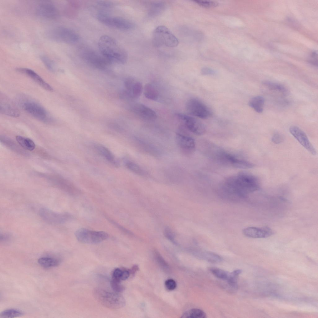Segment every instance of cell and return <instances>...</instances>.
I'll return each mask as SVG.
<instances>
[{"instance_id":"f35d334b","label":"cell","mask_w":318,"mask_h":318,"mask_svg":"<svg viewBox=\"0 0 318 318\" xmlns=\"http://www.w3.org/2000/svg\"><path fill=\"white\" fill-rule=\"evenodd\" d=\"M109 220H110L111 223H112L115 226L117 227L119 229L121 230L123 232L129 235L132 234V233L129 231L127 229H125L115 221H114L112 220H111V219H109Z\"/></svg>"},{"instance_id":"b9f144b4","label":"cell","mask_w":318,"mask_h":318,"mask_svg":"<svg viewBox=\"0 0 318 318\" xmlns=\"http://www.w3.org/2000/svg\"><path fill=\"white\" fill-rule=\"evenodd\" d=\"M98 4L100 6L106 7H109L112 5L111 3L105 1H100L98 3Z\"/></svg>"},{"instance_id":"603a6c76","label":"cell","mask_w":318,"mask_h":318,"mask_svg":"<svg viewBox=\"0 0 318 318\" xmlns=\"http://www.w3.org/2000/svg\"><path fill=\"white\" fill-rule=\"evenodd\" d=\"M143 91L144 96L147 98L152 101H156L158 99V92L152 84L149 83L146 84Z\"/></svg>"},{"instance_id":"d6a6232c","label":"cell","mask_w":318,"mask_h":318,"mask_svg":"<svg viewBox=\"0 0 318 318\" xmlns=\"http://www.w3.org/2000/svg\"><path fill=\"white\" fill-rule=\"evenodd\" d=\"M41 60L46 67L52 71H54L56 67L53 62L48 57L46 56H42L41 57Z\"/></svg>"},{"instance_id":"5b68a950","label":"cell","mask_w":318,"mask_h":318,"mask_svg":"<svg viewBox=\"0 0 318 318\" xmlns=\"http://www.w3.org/2000/svg\"><path fill=\"white\" fill-rule=\"evenodd\" d=\"M152 42L156 47L165 46L175 47L179 44L176 37L166 26L159 25L154 30L152 34Z\"/></svg>"},{"instance_id":"83f0119b","label":"cell","mask_w":318,"mask_h":318,"mask_svg":"<svg viewBox=\"0 0 318 318\" xmlns=\"http://www.w3.org/2000/svg\"><path fill=\"white\" fill-rule=\"evenodd\" d=\"M210 271L217 278L228 281L232 276V272L230 273L221 269L211 267L209 268Z\"/></svg>"},{"instance_id":"ba28073f","label":"cell","mask_w":318,"mask_h":318,"mask_svg":"<svg viewBox=\"0 0 318 318\" xmlns=\"http://www.w3.org/2000/svg\"><path fill=\"white\" fill-rule=\"evenodd\" d=\"M79 53L81 58L84 61L98 68H104L111 63L101 53L88 47H81L79 49Z\"/></svg>"},{"instance_id":"52a82bcc","label":"cell","mask_w":318,"mask_h":318,"mask_svg":"<svg viewBox=\"0 0 318 318\" xmlns=\"http://www.w3.org/2000/svg\"><path fill=\"white\" fill-rule=\"evenodd\" d=\"M20 103L24 111L36 119L46 123L51 121V118L45 109L36 101L25 98L21 100Z\"/></svg>"},{"instance_id":"2e32d148","label":"cell","mask_w":318,"mask_h":318,"mask_svg":"<svg viewBox=\"0 0 318 318\" xmlns=\"http://www.w3.org/2000/svg\"><path fill=\"white\" fill-rule=\"evenodd\" d=\"M243 232L245 236L254 238H267L273 234V230L267 226L261 227H248L243 229Z\"/></svg>"},{"instance_id":"ffe728a7","label":"cell","mask_w":318,"mask_h":318,"mask_svg":"<svg viewBox=\"0 0 318 318\" xmlns=\"http://www.w3.org/2000/svg\"><path fill=\"white\" fill-rule=\"evenodd\" d=\"M176 140L178 146L182 149L188 151L192 150L195 148V141L190 137L177 133Z\"/></svg>"},{"instance_id":"3957f363","label":"cell","mask_w":318,"mask_h":318,"mask_svg":"<svg viewBox=\"0 0 318 318\" xmlns=\"http://www.w3.org/2000/svg\"><path fill=\"white\" fill-rule=\"evenodd\" d=\"M209 155L216 161L225 166L242 169L252 168L254 165L250 162L239 158L217 147L210 148Z\"/></svg>"},{"instance_id":"d4e9b609","label":"cell","mask_w":318,"mask_h":318,"mask_svg":"<svg viewBox=\"0 0 318 318\" xmlns=\"http://www.w3.org/2000/svg\"><path fill=\"white\" fill-rule=\"evenodd\" d=\"M38 262L41 266L46 268L57 267L60 264V261L58 259L47 257H42L39 258Z\"/></svg>"},{"instance_id":"484cf974","label":"cell","mask_w":318,"mask_h":318,"mask_svg":"<svg viewBox=\"0 0 318 318\" xmlns=\"http://www.w3.org/2000/svg\"><path fill=\"white\" fill-rule=\"evenodd\" d=\"M16 139L20 146L25 149L32 151L35 147L34 141L29 138L18 135L16 137Z\"/></svg>"},{"instance_id":"6da1fadb","label":"cell","mask_w":318,"mask_h":318,"mask_svg":"<svg viewBox=\"0 0 318 318\" xmlns=\"http://www.w3.org/2000/svg\"><path fill=\"white\" fill-rule=\"evenodd\" d=\"M222 186V189L226 193L244 197L248 193L258 190L259 184L256 176L242 172L225 179Z\"/></svg>"},{"instance_id":"9a60e30c","label":"cell","mask_w":318,"mask_h":318,"mask_svg":"<svg viewBox=\"0 0 318 318\" xmlns=\"http://www.w3.org/2000/svg\"><path fill=\"white\" fill-rule=\"evenodd\" d=\"M289 131L291 134L299 143L310 153L316 155V151L309 140L305 132L300 128L295 126L290 127Z\"/></svg>"},{"instance_id":"4316f807","label":"cell","mask_w":318,"mask_h":318,"mask_svg":"<svg viewBox=\"0 0 318 318\" xmlns=\"http://www.w3.org/2000/svg\"><path fill=\"white\" fill-rule=\"evenodd\" d=\"M181 318H206L207 315L203 311L198 308H193L184 312Z\"/></svg>"},{"instance_id":"836d02e7","label":"cell","mask_w":318,"mask_h":318,"mask_svg":"<svg viewBox=\"0 0 318 318\" xmlns=\"http://www.w3.org/2000/svg\"><path fill=\"white\" fill-rule=\"evenodd\" d=\"M110 283L111 288L116 292L121 293L123 292L125 289V288L121 284L120 281L112 279Z\"/></svg>"},{"instance_id":"ab89813d","label":"cell","mask_w":318,"mask_h":318,"mask_svg":"<svg viewBox=\"0 0 318 318\" xmlns=\"http://www.w3.org/2000/svg\"><path fill=\"white\" fill-rule=\"evenodd\" d=\"M311 58L310 62L314 65H317V54L315 52H313L311 56Z\"/></svg>"},{"instance_id":"30bf717a","label":"cell","mask_w":318,"mask_h":318,"mask_svg":"<svg viewBox=\"0 0 318 318\" xmlns=\"http://www.w3.org/2000/svg\"><path fill=\"white\" fill-rule=\"evenodd\" d=\"M97 17L100 22L114 29L129 30L132 29L134 27L133 22L122 17L111 16L103 13H98Z\"/></svg>"},{"instance_id":"7402d4cb","label":"cell","mask_w":318,"mask_h":318,"mask_svg":"<svg viewBox=\"0 0 318 318\" xmlns=\"http://www.w3.org/2000/svg\"><path fill=\"white\" fill-rule=\"evenodd\" d=\"M165 8V4L162 2L158 1L152 2L149 6L148 15L152 17L156 16L162 12Z\"/></svg>"},{"instance_id":"7a4b0ae2","label":"cell","mask_w":318,"mask_h":318,"mask_svg":"<svg viewBox=\"0 0 318 318\" xmlns=\"http://www.w3.org/2000/svg\"><path fill=\"white\" fill-rule=\"evenodd\" d=\"M98 46L100 53L111 63L124 64L127 60L128 54L125 50L109 36H102L98 40Z\"/></svg>"},{"instance_id":"4dcf8cb0","label":"cell","mask_w":318,"mask_h":318,"mask_svg":"<svg viewBox=\"0 0 318 318\" xmlns=\"http://www.w3.org/2000/svg\"><path fill=\"white\" fill-rule=\"evenodd\" d=\"M23 311L16 309H10L5 310L0 313V318H11L18 317L23 316Z\"/></svg>"},{"instance_id":"5bb4252c","label":"cell","mask_w":318,"mask_h":318,"mask_svg":"<svg viewBox=\"0 0 318 318\" xmlns=\"http://www.w3.org/2000/svg\"><path fill=\"white\" fill-rule=\"evenodd\" d=\"M36 12L43 18L51 20L56 18L59 15L57 7L48 1H42L39 2L36 7Z\"/></svg>"},{"instance_id":"44dd1931","label":"cell","mask_w":318,"mask_h":318,"mask_svg":"<svg viewBox=\"0 0 318 318\" xmlns=\"http://www.w3.org/2000/svg\"><path fill=\"white\" fill-rule=\"evenodd\" d=\"M94 149L101 156L110 163L117 164L115 156L107 148L101 144H96L93 146Z\"/></svg>"},{"instance_id":"e0dca14e","label":"cell","mask_w":318,"mask_h":318,"mask_svg":"<svg viewBox=\"0 0 318 318\" xmlns=\"http://www.w3.org/2000/svg\"><path fill=\"white\" fill-rule=\"evenodd\" d=\"M0 111L2 114L13 117H17L20 115V112L16 106L7 97L1 96Z\"/></svg>"},{"instance_id":"9c48e42d","label":"cell","mask_w":318,"mask_h":318,"mask_svg":"<svg viewBox=\"0 0 318 318\" xmlns=\"http://www.w3.org/2000/svg\"><path fill=\"white\" fill-rule=\"evenodd\" d=\"M75 234L79 242L88 244L98 243L109 237L108 234L105 232L92 230L84 228L78 229Z\"/></svg>"},{"instance_id":"74e56055","label":"cell","mask_w":318,"mask_h":318,"mask_svg":"<svg viewBox=\"0 0 318 318\" xmlns=\"http://www.w3.org/2000/svg\"><path fill=\"white\" fill-rule=\"evenodd\" d=\"M164 234L168 239L172 242H175L174 234L169 228H166L164 231Z\"/></svg>"},{"instance_id":"8fae6325","label":"cell","mask_w":318,"mask_h":318,"mask_svg":"<svg viewBox=\"0 0 318 318\" xmlns=\"http://www.w3.org/2000/svg\"><path fill=\"white\" fill-rule=\"evenodd\" d=\"M185 108L189 114L200 118L207 119L212 115V112L209 108L196 98L189 99L186 103Z\"/></svg>"},{"instance_id":"7bdbcfd3","label":"cell","mask_w":318,"mask_h":318,"mask_svg":"<svg viewBox=\"0 0 318 318\" xmlns=\"http://www.w3.org/2000/svg\"><path fill=\"white\" fill-rule=\"evenodd\" d=\"M139 267L138 266L135 265L134 266L130 269H129L130 274H134L138 270Z\"/></svg>"},{"instance_id":"d6986e66","label":"cell","mask_w":318,"mask_h":318,"mask_svg":"<svg viewBox=\"0 0 318 318\" xmlns=\"http://www.w3.org/2000/svg\"><path fill=\"white\" fill-rule=\"evenodd\" d=\"M16 70L29 76L46 90L49 91H53V88L33 70L27 68H17Z\"/></svg>"},{"instance_id":"f546056e","label":"cell","mask_w":318,"mask_h":318,"mask_svg":"<svg viewBox=\"0 0 318 318\" xmlns=\"http://www.w3.org/2000/svg\"><path fill=\"white\" fill-rule=\"evenodd\" d=\"M199 257L213 263L220 262L222 260V258L219 256L210 252H199Z\"/></svg>"},{"instance_id":"4fadbf2b","label":"cell","mask_w":318,"mask_h":318,"mask_svg":"<svg viewBox=\"0 0 318 318\" xmlns=\"http://www.w3.org/2000/svg\"><path fill=\"white\" fill-rule=\"evenodd\" d=\"M261 88L265 93L278 98H283L288 93V90L283 85L269 81L263 82Z\"/></svg>"},{"instance_id":"ac0fdd59","label":"cell","mask_w":318,"mask_h":318,"mask_svg":"<svg viewBox=\"0 0 318 318\" xmlns=\"http://www.w3.org/2000/svg\"><path fill=\"white\" fill-rule=\"evenodd\" d=\"M132 110L138 116L146 120H153L157 118V114L154 110L143 104H135Z\"/></svg>"},{"instance_id":"8992f818","label":"cell","mask_w":318,"mask_h":318,"mask_svg":"<svg viewBox=\"0 0 318 318\" xmlns=\"http://www.w3.org/2000/svg\"><path fill=\"white\" fill-rule=\"evenodd\" d=\"M47 35L53 41L68 44L75 43L80 39L79 35L74 31L62 26L50 29L47 32Z\"/></svg>"},{"instance_id":"cb8c5ba5","label":"cell","mask_w":318,"mask_h":318,"mask_svg":"<svg viewBox=\"0 0 318 318\" xmlns=\"http://www.w3.org/2000/svg\"><path fill=\"white\" fill-rule=\"evenodd\" d=\"M264 102V98L261 96H258L251 99L248 102V105L256 111L261 113L263 111Z\"/></svg>"},{"instance_id":"e575fe53","label":"cell","mask_w":318,"mask_h":318,"mask_svg":"<svg viewBox=\"0 0 318 318\" xmlns=\"http://www.w3.org/2000/svg\"><path fill=\"white\" fill-rule=\"evenodd\" d=\"M194 1L199 5L206 8L215 7L218 5L217 3L213 1L200 0H195Z\"/></svg>"},{"instance_id":"8d00e7d4","label":"cell","mask_w":318,"mask_h":318,"mask_svg":"<svg viewBox=\"0 0 318 318\" xmlns=\"http://www.w3.org/2000/svg\"><path fill=\"white\" fill-rule=\"evenodd\" d=\"M283 136L280 134L276 133L274 134L271 138L272 142L275 144H279L283 141Z\"/></svg>"},{"instance_id":"7c38bea8","label":"cell","mask_w":318,"mask_h":318,"mask_svg":"<svg viewBox=\"0 0 318 318\" xmlns=\"http://www.w3.org/2000/svg\"><path fill=\"white\" fill-rule=\"evenodd\" d=\"M176 116L182 121L187 128L193 133L200 135L205 133L206 129L204 125L197 119L180 113L176 114Z\"/></svg>"},{"instance_id":"f1b7e54d","label":"cell","mask_w":318,"mask_h":318,"mask_svg":"<svg viewBox=\"0 0 318 318\" xmlns=\"http://www.w3.org/2000/svg\"><path fill=\"white\" fill-rule=\"evenodd\" d=\"M126 167L130 171L139 175H144L145 172L138 164L131 160L126 159L124 161Z\"/></svg>"},{"instance_id":"d590c367","label":"cell","mask_w":318,"mask_h":318,"mask_svg":"<svg viewBox=\"0 0 318 318\" xmlns=\"http://www.w3.org/2000/svg\"><path fill=\"white\" fill-rule=\"evenodd\" d=\"M165 285L167 289L169 290H172L176 288V283L174 280L169 279L166 281Z\"/></svg>"},{"instance_id":"277c9868","label":"cell","mask_w":318,"mask_h":318,"mask_svg":"<svg viewBox=\"0 0 318 318\" xmlns=\"http://www.w3.org/2000/svg\"><path fill=\"white\" fill-rule=\"evenodd\" d=\"M93 295L101 304L110 309H119L125 305V299L119 293L108 292L98 288L94 290Z\"/></svg>"},{"instance_id":"1f68e13d","label":"cell","mask_w":318,"mask_h":318,"mask_svg":"<svg viewBox=\"0 0 318 318\" xmlns=\"http://www.w3.org/2000/svg\"><path fill=\"white\" fill-rule=\"evenodd\" d=\"M143 90L142 84L139 81H136L132 88L131 98H139L141 95Z\"/></svg>"},{"instance_id":"60d3db41","label":"cell","mask_w":318,"mask_h":318,"mask_svg":"<svg viewBox=\"0 0 318 318\" xmlns=\"http://www.w3.org/2000/svg\"><path fill=\"white\" fill-rule=\"evenodd\" d=\"M202 73L204 75L212 74L214 71L212 69L207 67H204L201 70Z\"/></svg>"}]
</instances>
